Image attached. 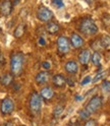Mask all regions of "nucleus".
<instances>
[{
  "label": "nucleus",
  "mask_w": 110,
  "mask_h": 126,
  "mask_svg": "<svg viewBox=\"0 0 110 126\" xmlns=\"http://www.w3.org/2000/svg\"><path fill=\"white\" fill-rule=\"evenodd\" d=\"M25 67V55L21 52H13L10 56V72L14 76L21 75Z\"/></svg>",
  "instance_id": "nucleus-1"
},
{
  "label": "nucleus",
  "mask_w": 110,
  "mask_h": 126,
  "mask_svg": "<svg viewBox=\"0 0 110 126\" xmlns=\"http://www.w3.org/2000/svg\"><path fill=\"white\" fill-rule=\"evenodd\" d=\"M78 31L85 36H94L98 33V26L91 17H84L78 23Z\"/></svg>",
  "instance_id": "nucleus-2"
},
{
  "label": "nucleus",
  "mask_w": 110,
  "mask_h": 126,
  "mask_svg": "<svg viewBox=\"0 0 110 126\" xmlns=\"http://www.w3.org/2000/svg\"><path fill=\"white\" fill-rule=\"evenodd\" d=\"M42 97L40 96V94H38L37 92H33L30 94V99H29V108L30 111L32 112L33 115L38 116L42 111V106H43V102H42Z\"/></svg>",
  "instance_id": "nucleus-3"
},
{
  "label": "nucleus",
  "mask_w": 110,
  "mask_h": 126,
  "mask_svg": "<svg viewBox=\"0 0 110 126\" xmlns=\"http://www.w3.org/2000/svg\"><path fill=\"white\" fill-rule=\"evenodd\" d=\"M102 105H103V99H102V97L94 96L89 100V102L87 103V105H86L85 109L92 115L94 113L98 112L99 110L101 109Z\"/></svg>",
  "instance_id": "nucleus-4"
},
{
  "label": "nucleus",
  "mask_w": 110,
  "mask_h": 126,
  "mask_svg": "<svg viewBox=\"0 0 110 126\" xmlns=\"http://www.w3.org/2000/svg\"><path fill=\"white\" fill-rule=\"evenodd\" d=\"M36 16L42 22H48V21H51L53 19L54 14L50 8H48L47 6L41 5V6H39V8L37 9Z\"/></svg>",
  "instance_id": "nucleus-5"
},
{
  "label": "nucleus",
  "mask_w": 110,
  "mask_h": 126,
  "mask_svg": "<svg viewBox=\"0 0 110 126\" xmlns=\"http://www.w3.org/2000/svg\"><path fill=\"white\" fill-rule=\"evenodd\" d=\"M15 109V104L11 98L6 97L0 103V112L2 115H10Z\"/></svg>",
  "instance_id": "nucleus-6"
},
{
  "label": "nucleus",
  "mask_w": 110,
  "mask_h": 126,
  "mask_svg": "<svg viewBox=\"0 0 110 126\" xmlns=\"http://www.w3.org/2000/svg\"><path fill=\"white\" fill-rule=\"evenodd\" d=\"M57 51L60 55H65L70 51V42L69 39L65 36H59L56 41Z\"/></svg>",
  "instance_id": "nucleus-7"
},
{
  "label": "nucleus",
  "mask_w": 110,
  "mask_h": 126,
  "mask_svg": "<svg viewBox=\"0 0 110 126\" xmlns=\"http://www.w3.org/2000/svg\"><path fill=\"white\" fill-rule=\"evenodd\" d=\"M13 9V3L11 0H2L0 2V13L3 16H9Z\"/></svg>",
  "instance_id": "nucleus-8"
},
{
  "label": "nucleus",
  "mask_w": 110,
  "mask_h": 126,
  "mask_svg": "<svg viewBox=\"0 0 110 126\" xmlns=\"http://www.w3.org/2000/svg\"><path fill=\"white\" fill-rule=\"evenodd\" d=\"M69 42H70V45H72L73 48H82L85 44V41H84V38L77 33H73L72 36H70V39H69Z\"/></svg>",
  "instance_id": "nucleus-9"
},
{
  "label": "nucleus",
  "mask_w": 110,
  "mask_h": 126,
  "mask_svg": "<svg viewBox=\"0 0 110 126\" xmlns=\"http://www.w3.org/2000/svg\"><path fill=\"white\" fill-rule=\"evenodd\" d=\"M50 78V73L48 72V70H42V71H39L36 76H35V81L37 84H45L48 82Z\"/></svg>",
  "instance_id": "nucleus-10"
},
{
  "label": "nucleus",
  "mask_w": 110,
  "mask_h": 126,
  "mask_svg": "<svg viewBox=\"0 0 110 126\" xmlns=\"http://www.w3.org/2000/svg\"><path fill=\"white\" fill-rule=\"evenodd\" d=\"M52 83L55 88H64L65 84H66V78L63 74L61 73H57V74H54L52 77Z\"/></svg>",
  "instance_id": "nucleus-11"
},
{
  "label": "nucleus",
  "mask_w": 110,
  "mask_h": 126,
  "mask_svg": "<svg viewBox=\"0 0 110 126\" xmlns=\"http://www.w3.org/2000/svg\"><path fill=\"white\" fill-rule=\"evenodd\" d=\"M91 52L89 49H83L80 53H78V62L82 65H88V63L91 60Z\"/></svg>",
  "instance_id": "nucleus-12"
},
{
  "label": "nucleus",
  "mask_w": 110,
  "mask_h": 126,
  "mask_svg": "<svg viewBox=\"0 0 110 126\" xmlns=\"http://www.w3.org/2000/svg\"><path fill=\"white\" fill-rule=\"evenodd\" d=\"M64 69L65 71L69 74H76L78 71V64L74 60H68L64 64Z\"/></svg>",
  "instance_id": "nucleus-13"
},
{
  "label": "nucleus",
  "mask_w": 110,
  "mask_h": 126,
  "mask_svg": "<svg viewBox=\"0 0 110 126\" xmlns=\"http://www.w3.org/2000/svg\"><path fill=\"white\" fill-rule=\"evenodd\" d=\"M14 79V75L11 72H6L0 76V84L3 86H9Z\"/></svg>",
  "instance_id": "nucleus-14"
},
{
  "label": "nucleus",
  "mask_w": 110,
  "mask_h": 126,
  "mask_svg": "<svg viewBox=\"0 0 110 126\" xmlns=\"http://www.w3.org/2000/svg\"><path fill=\"white\" fill-rule=\"evenodd\" d=\"M46 31H47V33H49L50 35H56L58 34V32L60 31V27L57 22H55V21H48V22H46Z\"/></svg>",
  "instance_id": "nucleus-15"
},
{
  "label": "nucleus",
  "mask_w": 110,
  "mask_h": 126,
  "mask_svg": "<svg viewBox=\"0 0 110 126\" xmlns=\"http://www.w3.org/2000/svg\"><path fill=\"white\" fill-rule=\"evenodd\" d=\"M40 96L42 97V99H44L46 101H50L54 97V91L52 90L51 86H49V85L44 86V88L41 90Z\"/></svg>",
  "instance_id": "nucleus-16"
},
{
  "label": "nucleus",
  "mask_w": 110,
  "mask_h": 126,
  "mask_svg": "<svg viewBox=\"0 0 110 126\" xmlns=\"http://www.w3.org/2000/svg\"><path fill=\"white\" fill-rule=\"evenodd\" d=\"M26 30H27V26L25 25V23H19V25H18L17 28H15L14 31H13V36H14V38H17V39L21 38L23 35H25Z\"/></svg>",
  "instance_id": "nucleus-17"
},
{
  "label": "nucleus",
  "mask_w": 110,
  "mask_h": 126,
  "mask_svg": "<svg viewBox=\"0 0 110 126\" xmlns=\"http://www.w3.org/2000/svg\"><path fill=\"white\" fill-rule=\"evenodd\" d=\"M101 60H102V56H101L100 52L95 51V52H94V53L91 55V60H90V61H91L95 66H100Z\"/></svg>",
  "instance_id": "nucleus-18"
},
{
  "label": "nucleus",
  "mask_w": 110,
  "mask_h": 126,
  "mask_svg": "<svg viewBox=\"0 0 110 126\" xmlns=\"http://www.w3.org/2000/svg\"><path fill=\"white\" fill-rule=\"evenodd\" d=\"M100 42H101V45H102V47H103L104 49L110 50V36L103 35L100 38Z\"/></svg>",
  "instance_id": "nucleus-19"
},
{
  "label": "nucleus",
  "mask_w": 110,
  "mask_h": 126,
  "mask_svg": "<svg viewBox=\"0 0 110 126\" xmlns=\"http://www.w3.org/2000/svg\"><path fill=\"white\" fill-rule=\"evenodd\" d=\"M63 111H64V106L61 104H58L53 109V116L55 118H59L62 115V113H63Z\"/></svg>",
  "instance_id": "nucleus-20"
},
{
  "label": "nucleus",
  "mask_w": 110,
  "mask_h": 126,
  "mask_svg": "<svg viewBox=\"0 0 110 126\" xmlns=\"http://www.w3.org/2000/svg\"><path fill=\"white\" fill-rule=\"evenodd\" d=\"M90 116H91V114H90L85 108H84V109H81L80 111H78V117H80L81 119H83V120H87V119H89Z\"/></svg>",
  "instance_id": "nucleus-21"
},
{
  "label": "nucleus",
  "mask_w": 110,
  "mask_h": 126,
  "mask_svg": "<svg viewBox=\"0 0 110 126\" xmlns=\"http://www.w3.org/2000/svg\"><path fill=\"white\" fill-rule=\"evenodd\" d=\"M91 47H92V49H94L95 51H98V52H99L100 49L103 48V47H102V45H101L100 40H94V41L92 42V44H91Z\"/></svg>",
  "instance_id": "nucleus-22"
},
{
  "label": "nucleus",
  "mask_w": 110,
  "mask_h": 126,
  "mask_svg": "<svg viewBox=\"0 0 110 126\" xmlns=\"http://www.w3.org/2000/svg\"><path fill=\"white\" fill-rule=\"evenodd\" d=\"M51 3H52V5L55 7V8H57V9L63 8L64 7V3H63L62 0H52Z\"/></svg>",
  "instance_id": "nucleus-23"
},
{
  "label": "nucleus",
  "mask_w": 110,
  "mask_h": 126,
  "mask_svg": "<svg viewBox=\"0 0 110 126\" xmlns=\"http://www.w3.org/2000/svg\"><path fill=\"white\" fill-rule=\"evenodd\" d=\"M101 89L105 93H110V80H103L101 84Z\"/></svg>",
  "instance_id": "nucleus-24"
},
{
  "label": "nucleus",
  "mask_w": 110,
  "mask_h": 126,
  "mask_svg": "<svg viewBox=\"0 0 110 126\" xmlns=\"http://www.w3.org/2000/svg\"><path fill=\"white\" fill-rule=\"evenodd\" d=\"M84 126H97V121L95 119H87L84 123Z\"/></svg>",
  "instance_id": "nucleus-25"
},
{
  "label": "nucleus",
  "mask_w": 110,
  "mask_h": 126,
  "mask_svg": "<svg viewBox=\"0 0 110 126\" xmlns=\"http://www.w3.org/2000/svg\"><path fill=\"white\" fill-rule=\"evenodd\" d=\"M90 82H92V77H91V75H87V76H85L83 78V80L81 81V84L82 85H87Z\"/></svg>",
  "instance_id": "nucleus-26"
},
{
  "label": "nucleus",
  "mask_w": 110,
  "mask_h": 126,
  "mask_svg": "<svg viewBox=\"0 0 110 126\" xmlns=\"http://www.w3.org/2000/svg\"><path fill=\"white\" fill-rule=\"evenodd\" d=\"M103 76H104V71H100V72H98V73L96 74V76L94 77V79H93L92 81H93V82H97V81L101 80L102 78H103Z\"/></svg>",
  "instance_id": "nucleus-27"
},
{
  "label": "nucleus",
  "mask_w": 110,
  "mask_h": 126,
  "mask_svg": "<svg viewBox=\"0 0 110 126\" xmlns=\"http://www.w3.org/2000/svg\"><path fill=\"white\" fill-rule=\"evenodd\" d=\"M42 66H43V68H45V69H49V68L51 67V65H50V62H48V61H45V62H43V63H42Z\"/></svg>",
  "instance_id": "nucleus-28"
},
{
  "label": "nucleus",
  "mask_w": 110,
  "mask_h": 126,
  "mask_svg": "<svg viewBox=\"0 0 110 126\" xmlns=\"http://www.w3.org/2000/svg\"><path fill=\"white\" fill-rule=\"evenodd\" d=\"M5 64V59L2 53H0V66H3Z\"/></svg>",
  "instance_id": "nucleus-29"
},
{
  "label": "nucleus",
  "mask_w": 110,
  "mask_h": 126,
  "mask_svg": "<svg viewBox=\"0 0 110 126\" xmlns=\"http://www.w3.org/2000/svg\"><path fill=\"white\" fill-rule=\"evenodd\" d=\"M0 126H14V125H13V123L11 121H6V122H4L3 124H1Z\"/></svg>",
  "instance_id": "nucleus-30"
},
{
  "label": "nucleus",
  "mask_w": 110,
  "mask_h": 126,
  "mask_svg": "<svg viewBox=\"0 0 110 126\" xmlns=\"http://www.w3.org/2000/svg\"><path fill=\"white\" fill-rule=\"evenodd\" d=\"M39 43H40L41 45H45V44H46L45 39H44L43 37H40V38H39Z\"/></svg>",
  "instance_id": "nucleus-31"
},
{
  "label": "nucleus",
  "mask_w": 110,
  "mask_h": 126,
  "mask_svg": "<svg viewBox=\"0 0 110 126\" xmlns=\"http://www.w3.org/2000/svg\"><path fill=\"white\" fill-rule=\"evenodd\" d=\"M84 98L81 96V94H76V96H75V101H82Z\"/></svg>",
  "instance_id": "nucleus-32"
}]
</instances>
